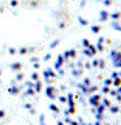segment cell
<instances>
[{
    "label": "cell",
    "instance_id": "1",
    "mask_svg": "<svg viewBox=\"0 0 121 125\" xmlns=\"http://www.w3.org/2000/svg\"><path fill=\"white\" fill-rule=\"evenodd\" d=\"M57 125H121V51L85 42L62 52L44 74Z\"/></svg>",
    "mask_w": 121,
    "mask_h": 125
}]
</instances>
